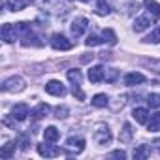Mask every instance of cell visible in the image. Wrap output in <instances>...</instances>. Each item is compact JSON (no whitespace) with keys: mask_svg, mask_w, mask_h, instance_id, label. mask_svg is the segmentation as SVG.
I'll return each mask as SVG.
<instances>
[{"mask_svg":"<svg viewBox=\"0 0 160 160\" xmlns=\"http://www.w3.org/2000/svg\"><path fill=\"white\" fill-rule=\"evenodd\" d=\"M102 43H104V40L98 38V36H94V34H91V36L85 40V45H87V47H94V45H102Z\"/></svg>","mask_w":160,"mask_h":160,"instance_id":"obj_26","label":"cell"},{"mask_svg":"<svg viewBox=\"0 0 160 160\" xmlns=\"http://www.w3.org/2000/svg\"><path fill=\"white\" fill-rule=\"evenodd\" d=\"M43 138H45V141H51V143H55V141H58V138H60V132H58L55 126H47V128L43 130Z\"/></svg>","mask_w":160,"mask_h":160,"instance_id":"obj_16","label":"cell"},{"mask_svg":"<svg viewBox=\"0 0 160 160\" xmlns=\"http://www.w3.org/2000/svg\"><path fill=\"white\" fill-rule=\"evenodd\" d=\"M15 145H17L15 141L6 143L2 149H0V158H6V160H8V158H12V156H13V152H15Z\"/></svg>","mask_w":160,"mask_h":160,"instance_id":"obj_19","label":"cell"},{"mask_svg":"<svg viewBox=\"0 0 160 160\" xmlns=\"http://www.w3.org/2000/svg\"><path fill=\"white\" fill-rule=\"evenodd\" d=\"M132 117L136 119L138 124H147V122H149V111H147L145 108H136L134 113H132Z\"/></svg>","mask_w":160,"mask_h":160,"instance_id":"obj_14","label":"cell"},{"mask_svg":"<svg viewBox=\"0 0 160 160\" xmlns=\"http://www.w3.org/2000/svg\"><path fill=\"white\" fill-rule=\"evenodd\" d=\"M147 156H151V147H147V145H138V147L134 149V158H136V160H143V158H147Z\"/></svg>","mask_w":160,"mask_h":160,"instance_id":"obj_18","label":"cell"},{"mask_svg":"<svg viewBox=\"0 0 160 160\" xmlns=\"http://www.w3.org/2000/svg\"><path fill=\"white\" fill-rule=\"evenodd\" d=\"M15 28H17V32H19V34H23V36H27V34H30V32H32V27H30L28 23H17V25H15Z\"/></svg>","mask_w":160,"mask_h":160,"instance_id":"obj_27","label":"cell"},{"mask_svg":"<svg viewBox=\"0 0 160 160\" xmlns=\"http://www.w3.org/2000/svg\"><path fill=\"white\" fill-rule=\"evenodd\" d=\"M68 113H70V109L66 106H57L55 108V117L57 119H64V117H68Z\"/></svg>","mask_w":160,"mask_h":160,"instance_id":"obj_29","label":"cell"},{"mask_svg":"<svg viewBox=\"0 0 160 160\" xmlns=\"http://www.w3.org/2000/svg\"><path fill=\"white\" fill-rule=\"evenodd\" d=\"M104 77L108 79V81H115V77H117V70H109Z\"/></svg>","mask_w":160,"mask_h":160,"instance_id":"obj_32","label":"cell"},{"mask_svg":"<svg viewBox=\"0 0 160 160\" xmlns=\"http://www.w3.org/2000/svg\"><path fill=\"white\" fill-rule=\"evenodd\" d=\"M81 2H91V0H81Z\"/></svg>","mask_w":160,"mask_h":160,"instance_id":"obj_36","label":"cell"},{"mask_svg":"<svg viewBox=\"0 0 160 160\" xmlns=\"http://www.w3.org/2000/svg\"><path fill=\"white\" fill-rule=\"evenodd\" d=\"M28 115H30V109H28L27 104H15L13 109H12V117L15 121H25Z\"/></svg>","mask_w":160,"mask_h":160,"instance_id":"obj_9","label":"cell"},{"mask_svg":"<svg viewBox=\"0 0 160 160\" xmlns=\"http://www.w3.org/2000/svg\"><path fill=\"white\" fill-rule=\"evenodd\" d=\"M151 23H152V17L141 15V17H138V19L134 21V30H136V32H143V30H147V28L151 27Z\"/></svg>","mask_w":160,"mask_h":160,"instance_id":"obj_12","label":"cell"},{"mask_svg":"<svg viewBox=\"0 0 160 160\" xmlns=\"http://www.w3.org/2000/svg\"><path fill=\"white\" fill-rule=\"evenodd\" d=\"M36 149H38V154L40 156H45V158H55V156L60 154V149L57 145H51V141H47V145L45 143H40Z\"/></svg>","mask_w":160,"mask_h":160,"instance_id":"obj_5","label":"cell"},{"mask_svg":"<svg viewBox=\"0 0 160 160\" xmlns=\"http://www.w3.org/2000/svg\"><path fill=\"white\" fill-rule=\"evenodd\" d=\"M94 139L98 145H108L111 141V132L106 124H98L96 130H94Z\"/></svg>","mask_w":160,"mask_h":160,"instance_id":"obj_4","label":"cell"},{"mask_svg":"<svg viewBox=\"0 0 160 160\" xmlns=\"http://www.w3.org/2000/svg\"><path fill=\"white\" fill-rule=\"evenodd\" d=\"M68 79L73 85H81V81H83L81 72H79V70H68Z\"/></svg>","mask_w":160,"mask_h":160,"instance_id":"obj_21","label":"cell"},{"mask_svg":"<svg viewBox=\"0 0 160 160\" xmlns=\"http://www.w3.org/2000/svg\"><path fill=\"white\" fill-rule=\"evenodd\" d=\"M51 45H53V49H57V51H68V49L73 47V42L68 40V38L62 36V34H53V36H51Z\"/></svg>","mask_w":160,"mask_h":160,"instance_id":"obj_3","label":"cell"},{"mask_svg":"<svg viewBox=\"0 0 160 160\" xmlns=\"http://www.w3.org/2000/svg\"><path fill=\"white\" fill-rule=\"evenodd\" d=\"M30 4V0H8L6 6L12 10V12H21L23 8H27Z\"/></svg>","mask_w":160,"mask_h":160,"instance_id":"obj_17","label":"cell"},{"mask_svg":"<svg viewBox=\"0 0 160 160\" xmlns=\"http://www.w3.org/2000/svg\"><path fill=\"white\" fill-rule=\"evenodd\" d=\"M145 8L151 13L152 19H160V4L154 2V0H145Z\"/></svg>","mask_w":160,"mask_h":160,"instance_id":"obj_15","label":"cell"},{"mask_svg":"<svg viewBox=\"0 0 160 160\" xmlns=\"http://www.w3.org/2000/svg\"><path fill=\"white\" fill-rule=\"evenodd\" d=\"M147 104H149L151 108H160V94H156V92L149 94V96H147Z\"/></svg>","mask_w":160,"mask_h":160,"instance_id":"obj_28","label":"cell"},{"mask_svg":"<svg viewBox=\"0 0 160 160\" xmlns=\"http://www.w3.org/2000/svg\"><path fill=\"white\" fill-rule=\"evenodd\" d=\"M47 113H49V106H47V104H38V106L30 111V117H32L34 121H40V119H43Z\"/></svg>","mask_w":160,"mask_h":160,"instance_id":"obj_13","label":"cell"},{"mask_svg":"<svg viewBox=\"0 0 160 160\" xmlns=\"http://www.w3.org/2000/svg\"><path fill=\"white\" fill-rule=\"evenodd\" d=\"M87 27H89V21L85 19V17H77V19H73L72 21V34L73 36H81L85 30H87Z\"/></svg>","mask_w":160,"mask_h":160,"instance_id":"obj_8","label":"cell"},{"mask_svg":"<svg viewBox=\"0 0 160 160\" xmlns=\"http://www.w3.org/2000/svg\"><path fill=\"white\" fill-rule=\"evenodd\" d=\"M158 143H160V141H158Z\"/></svg>","mask_w":160,"mask_h":160,"instance_id":"obj_37","label":"cell"},{"mask_svg":"<svg viewBox=\"0 0 160 160\" xmlns=\"http://www.w3.org/2000/svg\"><path fill=\"white\" fill-rule=\"evenodd\" d=\"M0 36H2V40H4L6 43H12V42H15V38H17V28H15L13 25L6 23V25H2Z\"/></svg>","mask_w":160,"mask_h":160,"instance_id":"obj_7","label":"cell"},{"mask_svg":"<svg viewBox=\"0 0 160 160\" xmlns=\"http://www.w3.org/2000/svg\"><path fill=\"white\" fill-rule=\"evenodd\" d=\"M23 89H25V81H23V77H17V75L6 79L4 85H2L4 92H21Z\"/></svg>","mask_w":160,"mask_h":160,"instance_id":"obj_2","label":"cell"},{"mask_svg":"<svg viewBox=\"0 0 160 160\" xmlns=\"http://www.w3.org/2000/svg\"><path fill=\"white\" fill-rule=\"evenodd\" d=\"M83 149H85V139L83 138H68L66 139V145H64L66 154L73 156V154L83 152Z\"/></svg>","mask_w":160,"mask_h":160,"instance_id":"obj_1","label":"cell"},{"mask_svg":"<svg viewBox=\"0 0 160 160\" xmlns=\"http://www.w3.org/2000/svg\"><path fill=\"white\" fill-rule=\"evenodd\" d=\"M111 156H113V158H121V160H122V158H126V152H124V151H113V152H111Z\"/></svg>","mask_w":160,"mask_h":160,"instance_id":"obj_33","label":"cell"},{"mask_svg":"<svg viewBox=\"0 0 160 160\" xmlns=\"http://www.w3.org/2000/svg\"><path fill=\"white\" fill-rule=\"evenodd\" d=\"M72 92H73V96H77V100H85V92L79 89V85H73Z\"/></svg>","mask_w":160,"mask_h":160,"instance_id":"obj_31","label":"cell"},{"mask_svg":"<svg viewBox=\"0 0 160 160\" xmlns=\"http://www.w3.org/2000/svg\"><path fill=\"white\" fill-rule=\"evenodd\" d=\"M143 81H145V75L139 73V72H130V73L124 75V85H128V87L139 85V83H143Z\"/></svg>","mask_w":160,"mask_h":160,"instance_id":"obj_10","label":"cell"},{"mask_svg":"<svg viewBox=\"0 0 160 160\" xmlns=\"http://www.w3.org/2000/svg\"><path fill=\"white\" fill-rule=\"evenodd\" d=\"M145 42H147V43H160V25L145 38Z\"/></svg>","mask_w":160,"mask_h":160,"instance_id":"obj_23","label":"cell"},{"mask_svg":"<svg viewBox=\"0 0 160 160\" xmlns=\"http://www.w3.org/2000/svg\"><path fill=\"white\" fill-rule=\"evenodd\" d=\"M92 106H94V108H106V106H108V96H106V94H94Z\"/></svg>","mask_w":160,"mask_h":160,"instance_id":"obj_22","label":"cell"},{"mask_svg":"<svg viewBox=\"0 0 160 160\" xmlns=\"http://www.w3.org/2000/svg\"><path fill=\"white\" fill-rule=\"evenodd\" d=\"M21 149H23V151L28 149V136H23V138H21Z\"/></svg>","mask_w":160,"mask_h":160,"instance_id":"obj_34","label":"cell"},{"mask_svg":"<svg viewBox=\"0 0 160 160\" xmlns=\"http://www.w3.org/2000/svg\"><path fill=\"white\" fill-rule=\"evenodd\" d=\"M45 92H47V94H53V96H64V94H66V87H64L60 81L53 79V81H49V83L45 85Z\"/></svg>","mask_w":160,"mask_h":160,"instance_id":"obj_6","label":"cell"},{"mask_svg":"<svg viewBox=\"0 0 160 160\" xmlns=\"http://www.w3.org/2000/svg\"><path fill=\"white\" fill-rule=\"evenodd\" d=\"M104 75H106L104 66H92V68L89 70V81H91V83H100L102 79H104Z\"/></svg>","mask_w":160,"mask_h":160,"instance_id":"obj_11","label":"cell"},{"mask_svg":"<svg viewBox=\"0 0 160 160\" xmlns=\"http://www.w3.org/2000/svg\"><path fill=\"white\" fill-rule=\"evenodd\" d=\"M102 36H104V40H106L108 43H111V45H115V43H117V36H115V32H113L111 28H104Z\"/></svg>","mask_w":160,"mask_h":160,"instance_id":"obj_24","label":"cell"},{"mask_svg":"<svg viewBox=\"0 0 160 160\" xmlns=\"http://www.w3.org/2000/svg\"><path fill=\"white\" fill-rule=\"evenodd\" d=\"M96 13H98V15H108V13H109V4L106 2V0H98V4H96Z\"/></svg>","mask_w":160,"mask_h":160,"instance_id":"obj_25","label":"cell"},{"mask_svg":"<svg viewBox=\"0 0 160 160\" xmlns=\"http://www.w3.org/2000/svg\"><path fill=\"white\" fill-rule=\"evenodd\" d=\"M130 138H132V126L126 122V124H124V130H122V134H121V141H130Z\"/></svg>","mask_w":160,"mask_h":160,"instance_id":"obj_30","label":"cell"},{"mask_svg":"<svg viewBox=\"0 0 160 160\" xmlns=\"http://www.w3.org/2000/svg\"><path fill=\"white\" fill-rule=\"evenodd\" d=\"M94 58V55L91 53V55H85V57H81V62H89V60H92Z\"/></svg>","mask_w":160,"mask_h":160,"instance_id":"obj_35","label":"cell"},{"mask_svg":"<svg viewBox=\"0 0 160 160\" xmlns=\"http://www.w3.org/2000/svg\"><path fill=\"white\" fill-rule=\"evenodd\" d=\"M147 126H149V132H160V113L151 115V121Z\"/></svg>","mask_w":160,"mask_h":160,"instance_id":"obj_20","label":"cell"}]
</instances>
